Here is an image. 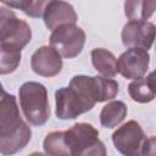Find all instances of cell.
Masks as SVG:
<instances>
[{"label": "cell", "mask_w": 156, "mask_h": 156, "mask_svg": "<svg viewBox=\"0 0 156 156\" xmlns=\"http://www.w3.org/2000/svg\"><path fill=\"white\" fill-rule=\"evenodd\" d=\"M55 100L60 119H73L90 111L98 102L94 77L74 76L68 87L56 90Z\"/></svg>", "instance_id": "obj_1"}, {"label": "cell", "mask_w": 156, "mask_h": 156, "mask_svg": "<svg viewBox=\"0 0 156 156\" xmlns=\"http://www.w3.org/2000/svg\"><path fill=\"white\" fill-rule=\"evenodd\" d=\"M30 128L21 118L16 98L2 89L0 101V150L2 155H13L30 140Z\"/></svg>", "instance_id": "obj_2"}, {"label": "cell", "mask_w": 156, "mask_h": 156, "mask_svg": "<svg viewBox=\"0 0 156 156\" xmlns=\"http://www.w3.org/2000/svg\"><path fill=\"white\" fill-rule=\"evenodd\" d=\"M20 104L26 119L33 126H43L50 117L46 88L38 82H27L20 88Z\"/></svg>", "instance_id": "obj_3"}, {"label": "cell", "mask_w": 156, "mask_h": 156, "mask_svg": "<svg viewBox=\"0 0 156 156\" xmlns=\"http://www.w3.org/2000/svg\"><path fill=\"white\" fill-rule=\"evenodd\" d=\"M66 140L72 156H106V147L91 124L76 123L66 130Z\"/></svg>", "instance_id": "obj_4"}, {"label": "cell", "mask_w": 156, "mask_h": 156, "mask_svg": "<svg viewBox=\"0 0 156 156\" xmlns=\"http://www.w3.org/2000/svg\"><path fill=\"white\" fill-rule=\"evenodd\" d=\"M0 45L23 49L32 38L30 27L5 7L0 9Z\"/></svg>", "instance_id": "obj_5"}, {"label": "cell", "mask_w": 156, "mask_h": 156, "mask_svg": "<svg viewBox=\"0 0 156 156\" xmlns=\"http://www.w3.org/2000/svg\"><path fill=\"white\" fill-rule=\"evenodd\" d=\"M85 43V33L76 24H65L50 35V46L54 48L61 56L73 58L80 54Z\"/></svg>", "instance_id": "obj_6"}, {"label": "cell", "mask_w": 156, "mask_h": 156, "mask_svg": "<svg viewBox=\"0 0 156 156\" xmlns=\"http://www.w3.org/2000/svg\"><path fill=\"white\" fill-rule=\"evenodd\" d=\"M145 140L144 130L135 121L124 123L112 134L115 147L124 156H141Z\"/></svg>", "instance_id": "obj_7"}, {"label": "cell", "mask_w": 156, "mask_h": 156, "mask_svg": "<svg viewBox=\"0 0 156 156\" xmlns=\"http://www.w3.org/2000/svg\"><path fill=\"white\" fill-rule=\"evenodd\" d=\"M156 38L155 24L147 21H129L122 30V41L126 46L146 50Z\"/></svg>", "instance_id": "obj_8"}, {"label": "cell", "mask_w": 156, "mask_h": 156, "mask_svg": "<svg viewBox=\"0 0 156 156\" xmlns=\"http://www.w3.org/2000/svg\"><path fill=\"white\" fill-rule=\"evenodd\" d=\"M150 56L146 50L130 48L117 60V71L124 78L139 79L147 71Z\"/></svg>", "instance_id": "obj_9"}, {"label": "cell", "mask_w": 156, "mask_h": 156, "mask_svg": "<svg viewBox=\"0 0 156 156\" xmlns=\"http://www.w3.org/2000/svg\"><path fill=\"white\" fill-rule=\"evenodd\" d=\"M30 66L39 76L54 77L58 74L62 68V58L54 48L41 46L32 55Z\"/></svg>", "instance_id": "obj_10"}, {"label": "cell", "mask_w": 156, "mask_h": 156, "mask_svg": "<svg viewBox=\"0 0 156 156\" xmlns=\"http://www.w3.org/2000/svg\"><path fill=\"white\" fill-rule=\"evenodd\" d=\"M45 26L55 30L56 28L65 24H74L77 22V13L73 6L65 1H49L44 15H43Z\"/></svg>", "instance_id": "obj_11"}, {"label": "cell", "mask_w": 156, "mask_h": 156, "mask_svg": "<svg viewBox=\"0 0 156 156\" xmlns=\"http://www.w3.org/2000/svg\"><path fill=\"white\" fill-rule=\"evenodd\" d=\"M91 62L95 69L105 78H112L117 74V60L112 52L106 49L98 48L91 51Z\"/></svg>", "instance_id": "obj_12"}, {"label": "cell", "mask_w": 156, "mask_h": 156, "mask_svg": "<svg viewBox=\"0 0 156 156\" xmlns=\"http://www.w3.org/2000/svg\"><path fill=\"white\" fill-rule=\"evenodd\" d=\"M127 115V106L122 101H112L104 106L100 113V123L105 128H113L119 124Z\"/></svg>", "instance_id": "obj_13"}, {"label": "cell", "mask_w": 156, "mask_h": 156, "mask_svg": "<svg viewBox=\"0 0 156 156\" xmlns=\"http://www.w3.org/2000/svg\"><path fill=\"white\" fill-rule=\"evenodd\" d=\"M44 150L48 156H72L66 140V132H52L44 140Z\"/></svg>", "instance_id": "obj_14"}, {"label": "cell", "mask_w": 156, "mask_h": 156, "mask_svg": "<svg viewBox=\"0 0 156 156\" xmlns=\"http://www.w3.org/2000/svg\"><path fill=\"white\" fill-rule=\"evenodd\" d=\"M156 11V1H127L124 4L126 16L130 21H146Z\"/></svg>", "instance_id": "obj_15"}, {"label": "cell", "mask_w": 156, "mask_h": 156, "mask_svg": "<svg viewBox=\"0 0 156 156\" xmlns=\"http://www.w3.org/2000/svg\"><path fill=\"white\" fill-rule=\"evenodd\" d=\"M128 93L130 98L136 102H150L155 99L156 93L151 88L147 77L146 78H139L134 79L128 85Z\"/></svg>", "instance_id": "obj_16"}, {"label": "cell", "mask_w": 156, "mask_h": 156, "mask_svg": "<svg viewBox=\"0 0 156 156\" xmlns=\"http://www.w3.org/2000/svg\"><path fill=\"white\" fill-rule=\"evenodd\" d=\"M95 90H96V101L102 102L113 99L118 93V83L111 78L94 77Z\"/></svg>", "instance_id": "obj_17"}, {"label": "cell", "mask_w": 156, "mask_h": 156, "mask_svg": "<svg viewBox=\"0 0 156 156\" xmlns=\"http://www.w3.org/2000/svg\"><path fill=\"white\" fill-rule=\"evenodd\" d=\"M0 52H1V58H0V73L1 74H7L13 72L20 61H21V50L12 48V46H2L0 45Z\"/></svg>", "instance_id": "obj_18"}, {"label": "cell", "mask_w": 156, "mask_h": 156, "mask_svg": "<svg viewBox=\"0 0 156 156\" xmlns=\"http://www.w3.org/2000/svg\"><path fill=\"white\" fill-rule=\"evenodd\" d=\"M49 1H32V0H20V1H7L4 0L2 4L10 6V7H16L22 10L26 15L30 17H40L44 15L45 7Z\"/></svg>", "instance_id": "obj_19"}, {"label": "cell", "mask_w": 156, "mask_h": 156, "mask_svg": "<svg viewBox=\"0 0 156 156\" xmlns=\"http://www.w3.org/2000/svg\"><path fill=\"white\" fill-rule=\"evenodd\" d=\"M141 156H156V136H151L145 140Z\"/></svg>", "instance_id": "obj_20"}, {"label": "cell", "mask_w": 156, "mask_h": 156, "mask_svg": "<svg viewBox=\"0 0 156 156\" xmlns=\"http://www.w3.org/2000/svg\"><path fill=\"white\" fill-rule=\"evenodd\" d=\"M147 79H149V83H150L151 88H152V89H154V91L156 93V69L149 74Z\"/></svg>", "instance_id": "obj_21"}, {"label": "cell", "mask_w": 156, "mask_h": 156, "mask_svg": "<svg viewBox=\"0 0 156 156\" xmlns=\"http://www.w3.org/2000/svg\"><path fill=\"white\" fill-rule=\"evenodd\" d=\"M29 156H48V155H44V154H41V152H33V154L29 155Z\"/></svg>", "instance_id": "obj_22"}]
</instances>
